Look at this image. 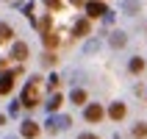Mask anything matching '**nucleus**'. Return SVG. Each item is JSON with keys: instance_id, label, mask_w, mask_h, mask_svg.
I'll return each instance as SVG.
<instances>
[{"instance_id": "nucleus-18", "label": "nucleus", "mask_w": 147, "mask_h": 139, "mask_svg": "<svg viewBox=\"0 0 147 139\" xmlns=\"http://www.w3.org/2000/svg\"><path fill=\"white\" fill-rule=\"evenodd\" d=\"M61 103H64V98H61V95H53V98H50V103H47V111H56Z\"/></svg>"}, {"instance_id": "nucleus-26", "label": "nucleus", "mask_w": 147, "mask_h": 139, "mask_svg": "<svg viewBox=\"0 0 147 139\" xmlns=\"http://www.w3.org/2000/svg\"><path fill=\"white\" fill-rule=\"evenodd\" d=\"M0 125H6V114H0Z\"/></svg>"}, {"instance_id": "nucleus-15", "label": "nucleus", "mask_w": 147, "mask_h": 139, "mask_svg": "<svg viewBox=\"0 0 147 139\" xmlns=\"http://www.w3.org/2000/svg\"><path fill=\"white\" fill-rule=\"evenodd\" d=\"M14 36V31H11V25L8 22H0V42H8Z\"/></svg>"}, {"instance_id": "nucleus-27", "label": "nucleus", "mask_w": 147, "mask_h": 139, "mask_svg": "<svg viewBox=\"0 0 147 139\" xmlns=\"http://www.w3.org/2000/svg\"><path fill=\"white\" fill-rule=\"evenodd\" d=\"M6 139H17V136H6Z\"/></svg>"}, {"instance_id": "nucleus-5", "label": "nucleus", "mask_w": 147, "mask_h": 139, "mask_svg": "<svg viewBox=\"0 0 147 139\" xmlns=\"http://www.w3.org/2000/svg\"><path fill=\"white\" fill-rule=\"evenodd\" d=\"M28 53H31V47H28L25 42H14V45H11V58H14V61H25Z\"/></svg>"}, {"instance_id": "nucleus-20", "label": "nucleus", "mask_w": 147, "mask_h": 139, "mask_svg": "<svg viewBox=\"0 0 147 139\" xmlns=\"http://www.w3.org/2000/svg\"><path fill=\"white\" fill-rule=\"evenodd\" d=\"M97 47H100V42H97V39H92V42H86L83 53H97Z\"/></svg>"}, {"instance_id": "nucleus-2", "label": "nucleus", "mask_w": 147, "mask_h": 139, "mask_svg": "<svg viewBox=\"0 0 147 139\" xmlns=\"http://www.w3.org/2000/svg\"><path fill=\"white\" fill-rule=\"evenodd\" d=\"M69 125H72V117H69V114L50 117V120H47V131H50V134H58V131H67Z\"/></svg>"}, {"instance_id": "nucleus-3", "label": "nucleus", "mask_w": 147, "mask_h": 139, "mask_svg": "<svg viewBox=\"0 0 147 139\" xmlns=\"http://www.w3.org/2000/svg\"><path fill=\"white\" fill-rule=\"evenodd\" d=\"M83 117H86L89 123H100V120L106 117V108L100 106V103H86V106H83Z\"/></svg>"}, {"instance_id": "nucleus-7", "label": "nucleus", "mask_w": 147, "mask_h": 139, "mask_svg": "<svg viewBox=\"0 0 147 139\" xmlns=\"http://www.w3.org/2000/svg\"><path fill=\"white\" fill-rule=\"evenodd\" d=\"M14 89V73L8 70V73H0V95H8V92Z\"/></svg>"}, {"instance_id": "nucleus-16", "label": "nucleus", "mask_w": 147, "mask_h": 139, "mask_svg": "<svg viewBox=\"0 0 147 139\" xmlns=\"http://www.w3.org/2000/svg\"><path fill=\"white\" fill-rule=\"evenodd\" d=\"M128 70H131V73H142V70H144V58L133 56V58H131V64H128Z\"/></svg>"}, {"instance_id": "nucleus-6", "label": "nucleus", "mask_w": 147, "mask_h": 139, "mask_svg": "<svg viewBox=\"0 0 147 139\" xmlns=\"http://www.w3.org/2000/svg\"><path fill=\"white\" fill-rule=\"evenodd\" d=\"M20 134H22L25 139H36L39 136V125L33 123V120H25V123L20 125Z\"/></svg>"}, {"instance_id": "nucleus-1", "label": "nucleus", "mask_w": 147, "mask_h": 139, "mask_svg": "<svg viewBox=\"0 0 147 139\" xmlns=\"http://www.w3.org/2000/svg\"><path fill=\"white\" fill-rule=\"evenodd\" d=\"M39 75H33L31 81L25 83V89H22V95H20V103L22 106H28V108H33V106H39L42 103V95H39Z\"/></svg>"}, {"instance_id": "nucleus-22", "label": "nucleus", "mask_w": 147, "mask_h": 139, "mask_svg": "<svg viewBox=\"0 0 147 139\" xmlns=\"http://www.w3.org/2000/svg\"><path fill=\"white\" fill-rule=\"evenodd\" d=\"M58 81H61L58 75H50V78H47V86H50V89H56V86H58Z\"/></svg>"}, {"instance_id": "nucleus-11", "label": "nucleus", "mask_w": 147, "mask_h": 139, "mask_svg": "<svg viewBox=\"0 0 147 139\" xmlns=\"http://www.w3.org/2000/svg\"><path fill=\"white\" fill-rule=\"evenodd\" d=\"M69 100L75 106H86V89H72L69 92Z\"/></svg>"}, {"instance_id": "nucleus-14", "label": "nucleus", "mask_w": 147, "mask_h": 139, "mask_svg": "<svg viewBox=\"0 0 147 139\" xmlns=\"http://www.w3.org/2000/svg\"><path fill=\"white\" fill-rule=\"evenodd\" d=\"M139 8H142L139 0H122V11H128V14H136Z\"/></svg>"}, {"instance_id": "nucleus-13", "label": "nucleus", "mask_w": 147, "mask_h": 139, "mask_svg": "<svg viewBox=\"0 0 147 139\" xmlns=\"http://www.w3.org/2000/svg\"><path fill=\"white\" fill-rule=\"evenodd\" d=\"M131 136L133 139H147V125L144 123H136V125H133V131H131Z\"/></svg>"}, {"instance_id": "nucleus-4", "label": "nucleus", "mask_w": 147, "mask_h": 139, "mask_svg": "<svg viewBox=\"0 0 147 139\" xmlns=\"http://www.w3.org/2000/svg\"><path fill=\"white\" fill-rule=\"evenodd\" d=\"M108 6L100 3V0H86V17H106Z\"/></svg>"}, {"instance_id": "nucleus-8", "label": "nucleus", "mask_w": 147, "mask_h": 139, "mask_svg": "<svg viewBox=\"0 0 147 139\" xmlns=\"http://www.w3.org/2000/svg\"><path fill=\"white\" fill-rule=\"evenodd\" d=\"M125 114H128L125 103H111V106H108V117H111V120H117V123H119V120H125Z\"/></svg>"}, {"instance_id": "nucleus-23", "label": "nucleus", "mask_w": 147, "mask_h": 139, "mask_svg": "<svg viewBox=\"0 0 147 139\" xmlns=\"http://www.w3.org/2000/svg\"><path fill=\"white\" fill-rule=\"evenodd\" d=\"M103 22H108V25L114 22V11H111V8H108V14H106V17H103Z\"/></svg>"}, {"instance_id": "nucleus-21", "label": "nucleus", "mask_w": 147, "mask_h": 139, "mask_svg": "<svg viewBox=\"0 0 147 139\" xmlns=\"http://www.w3.org/2000/svg\"><path fill=\"white\" fill-rule=\"evenodd\" d=\"M45 6L53 8V11H58V8H61V0H45Z\"/></svg>"}, {"instance_id": "nucleus-19", "label": "nucleus", "mask_w": 147, "mask_h": 139, "mask_svg": "<svg viewBox=\"0 0 147 139\" xmlns=\"http://www.w3.org/2000/svg\"><path fill=\"white\" fill-rule=\"evenodd\" d=\"M53 64H56V53H50V50H47V53L42 56V67H53Z\"/></svg>"}, {"instance_id": "nucleus-17", "label": "nucleus", "mask_w": 147, "mask_h": 139, "mask_svg": "<svg viewBox=\"0 0 147 139\" xmlns=\"http://www.w3.org/2000/svg\"><path fill=\"white\" fill-rule=\"evenodd\" d=\"M42 42H45V45L53 50V47L58 45V33H53V31H50V33H45V36H42Z\"/></svg>"}, {"instance_id": "nucleus-25", "label": "nucleus", "mask_w": 147, "mask_h": 139, "mask_svg": "<svg viewBox=\"0 0 147 139\" xmlns=\"http://www.w3.org/2000/svg\"><path fill=\"white\" fill-rule=\"evenodd\" d=\"M75 6H86V0H72Z\"/></svg>"}, {"instance_id": "nucleus-12", "label": "nucleus", "mask_w": 147, "mask_h": 139, "mask_svg": "<svg viewBox=\"0 0 147 139\" xmlns=\"http://www.w3.org/2000/svg\"><path fill=\"white\" fill-rule=\"evenodd\" d=\"M50 25H53V17H50V14H45L39 22H36V28H39V33L45 36V33H50Z\"/></svg>"}, {"instance_id": "nucleus-9", "label": "nucleus", "mask_w": 147, "mask_h": 139, "mask_svg": "<svg viewBox=\"0 0 147 139\" xmlns=\"http://www.w3.org/2000/svg\"><path fill=\"white\" fill-rule=\"evenodd\" d=\"M89 31H92V25H89V17L78 20V22H75V28H72V33H75V36H89Z\"/></svg>"}, {"instance_id": "nucleus-10", "label": "nucleus", "mask_w": 147, "mask_h": 139, "mask_svg": "<svg viewBox=\"0 0 147 139\" xmlns=\"http://www.w3.org/2000/svg\"><path fill=\"white\" fill-rule=\"evenodd\" d=\"M125 42H128V36H125L122 31H114V33H108V45H111V47H125Z\"/></svg>"}, {"instance_id": "nucleus-24", "label": "nucleus", "mask_w": 147, "mask_h": 139, "mask_svg": "<svg viewBox=\"0 0 147 139\" xmlns=\"http://www.w3.org/2000/svg\"><path fill=\"white\" fill-rule=\"evenodd\" d=\"M78 139H100V136H94V134H89V131H83V134H81Z\"/></svg>"}]
</instances>
